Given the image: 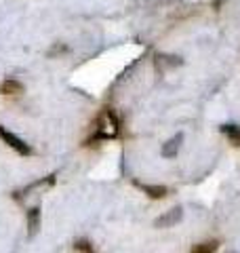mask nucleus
I'll return each instance as SVG.
<instances>
[{
    "label": "nucleus",
    "mask_w": 240,
    "mask_h": 253,
    "mask_svg": "<svg viewBox=\"0 0 240 253\" xmlns=\"http://www.w3.org/2000/svg\"><path fill=\"white\" fill-rule=\"evenodd\" d=\"M76 251H80V253H95L89 241H78L76 243Z\"/></svg>",
    "instance_id": "nucleus-10"
},
{
    "label": "nucleus",
    "mask_w": 240,
    "mask_h": 253,
    "mask_svg": "<svg viewBox=\"0 0 240 253\" xmlns=\"http://www.w3.org/2000/svg\"><path fill=\"white\" fill-rule=\"evenodd\" d=\"M143 188V192H146L150 199H154V201H160V199H164L166 196V188L164 186H141Z\"/></svg>",
    "instance_id": "nucleus-8"
},
{
    "label": "nucleus",
    "mask_w": 240,
    "mask_h": 253,
    "mask_svg": "<svg viewBox=\"0 0 240 253\" xmlns=\"http://www.w3.org/2000/svg\"><path fill=\"white\" fill-rule=\"evenodd\" d=\"M0 139H2L4 144L9 146V148H13L17 154H21V156H30V154H32V148L26 144V141H23L21 137H17V135H15V133L6 131L2 125H0Z\"/></svg>",
    "instance_id": "nucleus-2"
},
{
    "label": "nucleus",
    "mask_w": 240,
    "mask_h": 253,
    "mask_svg": "<svg viewBox=\"0 0 240 253\" xmlns=\"http://www.w3.org/2000/svg\"><path fill=\"white\" fill-rule=\"evenodd\" d=\"M38 224H40V211L38 207H34L32 211H28V226L32 228V232L38 230Z\"/></svg>",
    "instance_id": "nucleus-9"
},
{
    "label": "nucleus",
    "mask_w": 240,
    "mask_h": 253,
    "mask_svg": "<svg viewBox=\"0 0 240 253\" xmlns=\"http://www.w3.org/2000/svg\"><path fill=\"white\" fill-rule=\"evenodd\" d=\"M219 249V243L217 241H204V243H198L192 247V253H215Z\"/></svg>",
    "instance_id": "nucleus-7"
},
{
    "label": "nucleus",
    "mask_w": 240,
    "mask_h": 253,
    "mask_svg": "<svg viewBox=\"0 0 240 253\" xmlns=\"http://www.w3.org/2000/svg\"><path fill=\"white\" fill-rule=\"evenodd\" d=\"M179 144H181V135H175L173 139L166 141V144H162V156L164 158H175L179 154Z\"/></svg>",
    "instance_id": "nucleus-5"
},
{
    "label": "nucleus",
    "mask_w": 240,
    "mask_h": 253,
    "mask_svg": "<svg viewBox=\"0 0 240 253\" xmlns=\"http://www.w3.org/2000/svg\"><path fill=\"white\" fill-rule=\"evenodd\" d=\"M23 93V84L15 78H6L0 83V95H21Z\"/></svg>",
    "instance_id": "nucleus-3"
},
{
    "label": "nucleus",
    "mask_w": 240,
    "mask_h": 253,
    "mask_svg": "<svg viewBox=\"0 0 240 253\" xmlns=\"http://www.w3.org/2000/svg\"><path fill=\"white\" fill-rule=\"evenodd\" d=\"M221 133L226 135L234 146H240V125H223Z\"/></svg>",
    "instance_id": "nucleus-6"
},
{
    "label": "nucleus",
    "mask_w": 240,
    "mask_h": 253,
    "mask_svg": "<svg viewBox=\"0 0 240 253\" xmlns=\"http://www.w3.org/2000/svg\"><path fill=\"white\" fill-rule=\"evenodd\" d=\"M118 116L114 110H106L101 116H99V121H97V126H95V141H101V139H110V137H114L116 133H118Z\"/></svg>",
    "instance_id": "nucleus-1"
},
{
    "label": "nucleus",
    "mask_w": 240,
    "mask_h": 253,
    "mask_svg": "<svg viewBox=\"0 0 240 253\" xmlns=\"http://www.w3.org/2000/svg\"><path fill=\"white\" fill-rule=\"evenodd\" d=\"M179 219H181V209H171V211H166L162 217H158V219H156V226L171 228V226L177 224Z\"/></svg>",
    "instance_id": "nucleus-4"
}]
</instances>
